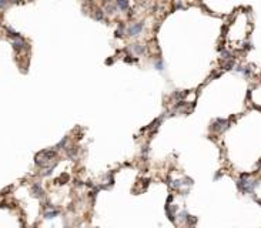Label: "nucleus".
Masks as SVG:
<instances>
[{"label":"nucleus","instance_id":"nucleus-1","mask_svg":"<svg viewBox=\"0 0 261 228\" xmlns=\"http://www.w3.org/2000/svg\"><path fill=\"white\" fill-rule=\"evenodd\" d=\"M54 157H56V153H54V151H52V150L41 151V153H39V154L36 155V164L40 167H44L46 164Z\"/></svg>","mask_w":261,"mask_h":228},{"label":"nucleus","instance_id":"nucleus-2","mask_svg":"<svg viewBox=\"0 0 261 228\" xmlns=\"http://www.w3.org/2000/svg\"><path fill=\"white\" fill-rule=\"evenodd\" d=\"M143 27H144V23L143 22H138V23H133V24H130L128 26V29H127V33H128V36H138V34L143 32Z\"/></svg>","mask_w":261,"mask_h":228},{"label":"nucleus","instance_id":"nucleus-3","mask_svg":"<svg viewBox=\"0 0 261 228\" xmlns=\"http://www.w3.org/2000/svg\"><path fill=\"white\" fill-rule=\"evenodd\" d=\"M11 44H13V47H15L16 50H23V49H26V43L23 41L22 37H17V39H15V40L11 41Z\"/></svg>","mask_w":261,"mask_h":228},{"label":"nucleus","instance_id":"nucleus-4","mask_svg":"<svg viewBox=\"0 0 261 228\" xmlns=\"http://www.w3.org/2000/svg\"><path fill=\"white\" fill-rule=\"evenodd\" d=\"M32 192H33L34 197H43V194H44L43 188H41L39 184H33V187H32Z\"/></svg>","mask_w":261,"mask_h":228},{"label":"nucleus","instance_id":"nucleus-5","mask_svg":"<svg viewBox=\"0 0 261 228\" xmlns=\"http://www.w3.org/2000/svg\"><path fill=\"white\" fill-rule=\"evenodd\" d=\"M117 7H119L120 10H127L128 2H127V0H117Z\"/></svg>","mask_w":261,"mask_h":228},{"label":"nucleus","instance_id":"nucleus-6","mask_svg":"<svg viewBox=\"0 0 261 228\" xmlns=\"http://www.w3.org/2000/svg\"><path fill=\"white\" fill-rule=\"evenodd\" d=\"M117 10V6H114V4L108 3L107 6H106V13H108V15H113V13H116Z\"/></svg>","mask_w":261,"mask_h":228},{"label":"nucleus","instance_id":"nucleus-7","mask_svg":"<svg viewBox=\"0 0 261 228\" xmlns=\"http://www.w3.org/2000/svg\"><path fill=\"white\" fill-rule=\"evenodd\" d=\"M57 215H59V211H56V210L47 211V213L44 214V217L47 218V220H50V218H54V217H57Z\"/></svg>","mask_w":261,"mask_h":228},{"label":"nucleus","instance_id":"nucleus-8","mask_svg":"<svg viewBox=\"0 0 261 228\" xmlns=\"http://www.w3.org/2000/svg\"><path fill=\"white\" fill-rule=\"evenodd\" d=\"M133 50H134L137 54H143V53H144V47H143L141 44H134V46H133Z\"/></svg>","mask_w":261,"mask_h":228},{"label":"nucleus","instance_id":"nucleus-9","mask_svg":"<svg viewBox=\"0 0 261 228\" xmlns=\"http://www.w3.org/2000/svg\"><path fill=\"white\" fill-rule=\"evenodd\" d=\"M154 67H156L158 71H161L163 69H164V64H163V61H156L154 63Z\"/></svg>","mask_w":261,"mask_h":228},{"label":"nucleus","instance_id":"nucleus-10","mask_svg":"<svg viewBox=\"0 0 261 228\" xmlns=\"http://www.w3.org/2000/svg\"><path fill=\"white\" fill-rule=\"evenodd\" d=\"M97 13H96V16H94V19H96V20H103V10H100V9H99V10H96Z\"/></svg>","mask_w":261,"mask_h":228},{"label":"nucleus","instance_id":"nucleus-11","mask_svg":"<svg viewBox=\"0 0 261 228\" xmlns=\"http://www.w3.org/2000/svg\"><path fill=\"white\" fill-rule=\"evenodd\" d=\"M221 56H223V59H225V60H227V59H231V57H233L231 53L227 52V50H224V52H221Z\"/></svg>","mask_w":261,"mask_h":228},{"label":"nucleus","instance_id":"nucleus-12","mask_svg":"<svg viewBox=\"0 0 261 228\" xmlns=\"http://www.w3.org/2000/svg\"><path fill=\"white\" fill-rule=\"evenodd\" d=\"M67 140H69V137H64L63 140L60 141L59 144H57L56 146V148H60V147H64V146H66V143H67Z\"/></svg>","mask_w":261,"mask_h":228},{"label":"nucleus","instance_id":"nucleus-13","mask_svg":"<svg viewBox=\"0 0 261 228\" xmlns=\"http://www.w3.org/2000/svg\"><path fill=\"white\" fill-rule=\"evenodd\" d=\"M9 0H0V9H4L6 6H7Z\"/></svg>","mask_w":261,"mask_h":228},{"label":"nucleus","instance_id":"nucleus-14","mask_svg":"<svg viewBox=\"0 0 261 228\" xmlns=\"http://www.w3.org/2000/svg\"><path fill=\"white\" fill-rule=\"evenodd\" d=\"M183 185H193V180L191 178H186L183 183Z\"/></svg>","mask_w":261,"mask_h":228},{"label":"nucleus","instance_id":"nucleus-15","mask_svg":"<svg viewBox=\"0 0 261 228\" xmlns=\"http://www.w3.org/2000/svg\"><path fill=\"white\" fill-rule=\"evenodd\" d=\"M123 36V26H121V29L119 27V30L116 32V37H121Z\"/></svg>","mask_w":261,"mask_h":228},{"label":"nucleus","instance_id":"nucleus-16","mask_svg":"<svg viewBox=\"0 0 261 228\" xmlns=\"http://www.w3.org/2000/svg\"><path fill=\"white\" fill-rule=\"evenodd\" d=\"M104 2H106V3H112L113 0H104Z\"/></svg>","mask_w":261,"mask_h":228}]
</instances>
